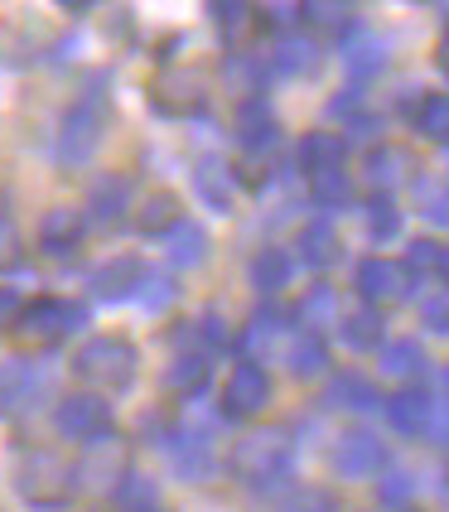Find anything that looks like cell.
<instances>
[{
    "label": "cell",
    "mask_w": 449,
    "mask_h": 512,
    "mask_svg": "<svg viewBox=\"0 0 449 512\" xmlns=\"http://www.w3.org/2000/svg\"><path fill=\"white\" fill-rule=\"evenodd\" d=\"M227 469H232L237 484H247L252 493H276L281 484H290V469H295V435L285 426L247 430L227 450Z\"/></svg>",
    "instance_id": "6da1fadb"
},
{
    "label": "cell",
    "mask_w": 449,
    "mask_h": 512,
    "mask_svg": "<svg viewBox=\"0 0 449 512\" xmlns=\"http://www.w3.org/2000/svg\"><path fill=\"white\" fill-rule=\"evenodd\" d=\"M107 78H92V83L73 97V107L63 112V126H58V141H54V160L63 170H83L87 160L97 155L102 145V131H107Z\"/></svg>",
    "instance_id": "7a4b0ae2"
},
{
    "label": "cell",
    "mask_w": 449,
    "mask_h": 512,
    "mask_svg": "<svg viewBox=\"0 0 449 512\" xmlns=\"http://www.w3.org/2000/svg\"><path fill=\"white\" fill-rule=\"evenodd\" d=\"M73 377L83 382V392H126L136 377V343L121 334H97L73 353Z\"/></svg>",
    "instance_id": "3957f363"
},
{
    "label": "cell",
    "mask_w": 449,
    "mask_h": 512,
    "mask_svg": "<svg viewBox=\"0 0 449 512\" xmlns=\"http://www.w3.org/2000/svg\"><path fill=\"white\" fill-rule=\"evenodd\" d=\"M382 411H387V426L396 435H406V440H425V445H445V401L435 397V392H425V387H401L392 397L382 401Z\"/></svg>",
    "instance_id": "277c9868"
},
{
    "label": "cell",
    "mask_w": 449,
    "mask_h": 512,
    "mask_svg": "<svg viewBox=\"0 0 449 512\" xmlns=\"http://www.w3.org/2000/svg\"><path fill=\"white\" fill-rule=\"evenodd\" d=\"M15 488H20V498L34 503V508H63V503L78 493V464H68V459L54 455V450H34V455H25V464H20Z\"/></svg>",
    "instance_id": "5b68a950"
},
{
    "label": "cell",
    "mask_w": 449,
    "mask_h": 512,
    "mask_svg": "<svg viewBox=\"0 0 449 512\" xmlns=\"http://www.w3.org/2000/svg\"><path fill=\"white\" fill-rule=\"evenodd\" d=\"M15 329L25 339L58 343V339H68V334H78V329H87V305L83 300H63V295H39V300H29L25 310H20Z\"/></svg>",
    "instance_id": "8992f818"
},
{
    "label": "cell",
    "mask_w": 449,
    "mask_h": 512,
    "mask_svg": "<svg viewBox=\"0 0 449 512\" xmlns=\"http://www.w3.org/2000/svg\"><path fill=\"white\" fill-rule=\"evenodd\" d=\"M54 430L73 445H92V440L112 435V406L97 392H68L54 406Z\"/></svg>",
    "instance_id": "52a82bcc"
},
{
    "label": "cell",
    "mask_w": 449,
    "mask_h": 512,
    "mask_svg": "<svg viewBox=\"0 0 449 512\" xmlns=\"http://www.w3.org/2000/svg\"><path fill=\"white\" fill-rule=\"evenodd\" d=\"M353 285H358V295L367 300V310H387L396 300H406L416 281L406 276V266L392 261V256H363L358 271H353Z\"/></svg>",
    "instance_id": "ba28073f"
},
{
    "label": "cell",
    "mask_w": 449,
    "mask_h": 512,
    "mask_svg": "<svg viewBox=\"0 0 449 512\" xmlns=\"http://www.w3.org/2000/svg\"><path fill=\"white\" fill-rule=\"evenodd\" d=\"M266 406H271V372L256 363H237L223 382V411L247 421V416H261Z\"/></svg>",
    "instance_id": "9c48e42d"
},
{
    "label": "cell",
    "mask_w": 449,
    "mask_h": 512,
    "mask_svg": "<svg viewBox=\"0 0 449 512\" xmlns=\"http://www.w3.org/2000/svg\"><path fill=\"white\" fill-rule=\"evenodd\" d=\"M334 469L343 479H377L387 469V445L372 430H343L334 445Z\"/></svg>",
    "instance_id": "30bf717a"
},
{
    "label": "cell",
    "mask_w": 449,
    "mask_h": 512,
    "mask_svg": "<svg viewBox=\"0 0 449 512\" xmlns=\"http://www.w3.org/2000/svg\"><path fill=\"white\" fill-rule=\"evenodd\" d=\"M145 271H150V266H145L136 252H116L112 261H102V266L92 271V295L107 300V305H121V300L141 295Z\"/></svg>",
    "instance_id": "8fae6325"
},
{
    "label": "cell",
    "mask_w": 449,
    "mask_h": 512,
    "mask_svg": "<svg viewBox=\"0 0 449 512\" xmlns=\"http://www.w3.org/2000/svg\"><path fill=\"white\" fill-rule=\"evenodd\" d=\"M194 194L213 213H232L237 208V165H227L223 155H203L194 165Z\"/></svg>",
    "instance_id": "7c38bea8"
},
{
    "label": "cell",
    "mask_w": 449,
    "mask_h": 512,
    "mask_svg": "<svg viewBox=\"0 0 449 512\" xmlns=\"http://www.w3.org/2000/svg\"><path fill=\"white\" fill-rule=\"evenodd\" d=\"M39 387H44V372L34 358H10V363H0V416H20L34 406L39 397Z\"/></svg>",
    "instance_id": "4fadbf2b"
},
{
    "label": "cell",
    "mask_w": 449,
    "mask_h": 512,
    "mask_svg": "<svg viewBox=\"0 0 449 512\" xmlns=\"http://www.w3.org/2000/svg\"><path fill=\"white\" fill-rule=\"evenodd\" d=\"M285 324H290V310L276 305V300H261V305L252 310V319H247V329H242V339H237V348L247 353L242 363H252V358H261V353H271L276 339L285 334Z\"/></svg>",
    "instance_id": "5bb4252c"
},
{
    "label": "cell",
    "mask_w": 449,
    "mask_h": 512,
    "mask_svg": "<svg viewBox=\"0 0 449 512\" xmlns=\"http://www.w3.org/2000/svg\"><path fill=\"white\" fill-rule=\"evenodd\" d=\"M324 63V49H319V39L305 34V29H285L276 34V49H271V68L285 73V78H305Z\"/></svg>",
    "instance_id": "9a60e30c"
},
{
    "label": "cell",
    "mask_w": 449,
    "mask_h": 512,
    "mask_svg": "<svg viewBox=\"0 0 449 512\" xmlns=\"http://www.w3.org/2000/svg\"><path fill=\"white\" fill-rule=\"evenodd\" d=\"M83 213L78 208H49L44 218H39V252L44 256H73L83 247Z\"/></svg>",
    "instance_id": "2e32d148"
},
{
    "label": "cell",
    "mask_w": 449,
    "mask_h": 512,
    "mask_svg": "<svg viewBox=\"0 0 449 512\" xmlns=\"http://www.w3.org/2000/svg\"><path fill=\"white\" fill-rule=\"evenodd\" d=\"M324 401H329L334 411H377V406H382V392L372 387V377L343 368V372H329Z\"/></svg>",
    "instance_id": "e0dca14e"
},
{
    "label": "cell",
    "mask_w": 449,
    "mask_h": 512,
    "mask_svg": "<svg viewBox=\"0 0 449 512\" xmlns=\"http://www.w3.org/2000/svg\"><path fill=\"white\" fill-rule=\"evenodd\" d=\"M247 281L261 300H271V295H281L285 285L295 281V261L285 247H261V252L247 261Z\"/></svg>",
    "instance_id": "ac0fdd59"
},
{
    "label": "cell",
    "mask_w": 449,
    "mask_h": 512,
    "mask_svg": "<svg viewBox=\"0 0 449 512\" xmlns=\"http://www.w3.org/2000/svg\"><path fill=\"white\" fill-rule=\"evenodd\" d=\"M169 459H174L179 479H208L213 474V440L203 430H174Z\"/></svg>",
    "instance_id": "d6986e66"
},
{
    "label": "cell",
    "mask_w": 449,
    "mask_h": 512,
    "mask_svg": "<svg viewBox=\"0 0 449 512\" xmlns=\"http://www.w3.org/2000/svg\"><path fill=\"white\" fill-rule=\"evenodd\" d=\"M338 339L353 353H377L387 343V319H382V310H367V305L338 314Z\"/></svg>",
    "instance_id": "ffe728a7"
},
{
    "label": "cell",
    "mask_w": 449,
    "mask_h": 512,
    "mask_svg": "<svg viewBox=\"0 0 449 512\" xmlns=\"http://www.w3.org/2000/svg\"><path fill=\"white\" fill-rule=\"evenodd\" d=\"M208 382H213V358L208 353H179L165 372V392L179 401H194Z\"/></svg>",
    "instance_id": "44dd1931"
},
{
    "label": "cell",
    "mask_w": 449,
    "mask_h": 512,
    "mask_svg": "<svg viewBox=\"0 0 449 512\" xmlns=\"http://www.w3.org/2000/svg\"><path fill=\"white\" fill-rule=\"evenodd\" d=\"M305 184H309V199L319 203L324 213H338V208H353L358 203V184H353V174L343 170V165L305 174Z\"/></svg>",
    "instance_id": "7402d4cb"
},
{
    "label": "cell",
    "mask_w": 449,
    "mask_h": 512,
    "mask_svg": "<svg viewBox=\"0 0 449 512\" xmlns=\"http://www.w3.org/2000/svg\"><path fill=\"white\" fill-rule=\"evenodd\" d=\"M131 208V179L126 174H102L92 189H87V213L97 223H121Z\"/></svg>",
    "instance_id": "603a6c76"
},
{
    "label": "cell",
    "mask_w": 449,
    "mask_h": 512,
    "mask_svg": "<svg viewBox=\"0 0 449 512\" xmlns=\"http://www.w3.org/2000/svg\"><path fill=\"white\" fill-rule=\"evenodd\" d=\"M338 54H343L348 68H353V78H358V83L377 78V73L387 68V49H382V39H377V34H367V29H348Z\"/></svg>",
    "instance_id": "cb8c5ba5"
},
{
    "label": "cell",
    "mask_w": 449,
    "mask_h": 512,
    "mask_svg": "<svg viewBox=\"0 0 449 512\" xmlns=\"http://www.w3.org/2000/svg\"><path fill=\"white\" fill-rule=\"evenodd\" d=\"M295 242H300L295 252H300V261H305L309 271H329L338 256H343V242H338L334 223H324V218H319V223H305Z\"/></svg>",
    "instance_id": "d4e9b609"
},
{
    "label": "cell",
    "mask_w": 449,
    "mask_h": 512,
    "mask_svg": "<svg viewBox=\"0 0 449 512\" xmlns=\"http://www.w3.org/2000/svg\"><path fill=\"white\" fill-rule=\"evenodd\" d=\"M406 165H411V155H406V150H396V145H372V150H367V165H363L367 189H377V194H392L396 184L411 174Z\"/></svg>",
    "instance_id": "484cf974"
},
{
    "label": "cell",
    "mask_w": 449,
    "mask_h": 512,
    "mask_svg": "<svg viewBox=\"0 0 449 512\" xmlns=\"http://www.w3.org/2000/svg\"><path fill=\"white\" fill-rule=\"evenodd\" d=\"M377 353H382V377H396V382L425 377L430 368V353L421 348V339H387Z\"/></svg>",
    "instance_id": "4316f807"
},
{
    "label": "cell",
    "mask_w": 449,
    "mask_h": 512,
    "mask_svg": "<svg viewBox=\"0 0 449 512\" xmlns=\"http://www.w3.org/2000/svg\"><path fill=\"white\" fill-rule=\"evenodd\" d=\"M300 170L314 174V170H334L348 160V136H338V131H309L305 141H300Z\"/></svg>",
    "instance_id": "83f0119b"
},
{
    "label": "cell",
    "mask_w": 449,
    "mask_h": 512,
    "mask_svg": "<svg viewBox=\"0 0 449 512\" xmlns=\"http://www.w3.org/2000/svg\"><path fill=\"white\" fill-rule=\"evenodd\" d=\"M406 276L416 281H445L449 276V252H445V242L440 237H416V242H406Z\"/></svg>",
    "instance_id": "f1b7e54d"
},
{
    "label": "cell",
    "mask_w": 449,
    "mask_h": 512,
    "mask_svg": "<svg viewBox=\"0 0 449 512\" xmlns=\"http://www.w3.org/2000/svg\"><path fill=\"white\" fill-rule=\"evenodd\" d=\"M165 252H169V261H174L179 271L203 266V256H208V232L198 228V223H189V218H179V223L165 232Z\"/></svg>",
    "instance_id": "f546056e"
},
{
    "label": "cell",
    "mask_w": 449,
    "mask_h": 512,
    "mask_svg": "<svg viewBox=\"0 0 449 512\" xmlns=\"http://www.w3.org/2000/svg\"><path fill=\"white\" fill-rule=\"evenodd\" d=\"M237 141L247 150H261V145L276 141V116L266 107V97H252V102L237 107Z\"/></svg>",
    "instance_id": "4dcf8cb0"
},
{
    "label": "cell",
    "mask_w": 449,
    "mask_h": 512,
    "mask_svg": "<svg viewBox=\"0 0 449 512\" xmlns=\"http://www.w3.org/2000/svg\"><path fill=\"white\" fill-rule=\"evenodd\" d=\"M285 358H290V372L295 377H324L329 372V343H324V334H300V339H290V348H285Z\"/></svg>",
    "instance_id": "1f68e13d"
},
{
    "label": "cell",
    "mask_w": 449,
    "mask_h": 512,
    "mask_svg": "<svg viewBox=\"0 0 449 512\" xmlns=\"http://www.w3.org/2000/svg\"><path fill=\"white\" fill-rule=\"evenodd\" d=\"M338 295H334V285H309L305 290V300L295 305V319H305V334H319L324 324H338Z\"/></svg>",
    "instance_id": "d6a6232c"
},
{
    "label": "cell",
    "mask_w": 449,
    "mask_h": 512,
    "mask_svg": "<svg viewBox=\"0 0 449 512\" xmlns=\"http://www.w3.org/2000/svg\"><path fill=\"white\" fill-rule=\"evenodd\" d=\"M223 78H227V87L247 92V102H252V97H261V87H266V63L256 54H232L223 63Z\"/></svg>",
    "instance_id": "836d02e7"
},
{
    "label": "cell",
    "mask_w": 449,
    "mask_h": 512,
    "mask_svg": "<svg viewBox=\"0 0 449 512\" xmlns=\"http://www.w3.org/2000/svg\"><path fill=\"white\" fill-rule=\"evenodd\" d=\"M179 218H184V213H179V199H174V194H150V199H141V213H136L141 232H150V237H165Z\"/></svg>",
    "instance_id": "e575fe53"
},
{
    "label": "cell",
    "mask_w": 449,
    "mask_h": 512,
    "mask_svg": "<svg viewBox=\"0 0 449 512\" xmlns=\"http://www.w3.org/2000/svg\"><path fill=\"white\" fill-rule=\"evenodd\" d=\"M416 131H421L425 141L445 145L449 136V97L445 92H425L421 107H416Z\"/></svg>",
    "instance_id": "d590c367"
},
{
    "label": "cell",
    "mask_w": 449,
    "mask_h": 512,
    "mask_svg": "<svg viewBox=\"0 0 449 512\" xmlns=\"http://www.w3.org/2000/svg\"><path fill=\"white\" fill-rule=\"evenodd\" d=\"M363 213H367V232H372L377 242H392L396 232H401V208H396L392 194H372Z\"/></svg>",
    "instance_id": "8d00e7d4"
},
{
    "label": "cell",
    "mask_w": 449,
    "mask_h": 512,
    "mask_svg": "<svg viewBox=\"0 0 449 512\" xmlns=\"http://www.w3.org/2000/svg\"><path fill=\"white\" fill-rule=\"evenodd\" d=\"M353 5H338V0H309V5H300V25H319V29H348V15Z\"/></svg>",
    "instance_id": "74e56055"
},
{
    "label": "cell",
    "mask_w": 449,
    "mask_h": 512,
    "mask_svg": "<svg viewBox=\"0 0 449 512\" xmlns=\"http://www.w3.org/2000/svg\"><path fill=\"white\" fill-rule=\"evenodd\" d=\"M421 324H425V334H449V300L440 285L421 300Z\"/></svg>",
    "instance_id": "f35d334b"
},
{
    "label": "cell",
    "mask_w": 449,
    "mask_h": 512,
    "mask_svg": "<svg viewBox=\"0 0 449 512\" xmlns=\"http://www.w3.org/2000/svg\"><path fill=\"white\" fill-rule=\"evenodd\" d=\"M285 512H338V498L329 488H300V493L285 503Z\"/></svg>",
    "instance_id": "ab89813d"
},
{
    "label": "cell",
    "mask_w": 449,
    "mask_h": 512,
    "mask_svg": "<svg viewBox=\"0 0 449 512\" xmlns=\"http://www.w3.org/2000/svg\"><path fill=\"white\" fill-rule=\"evenodd\" d=\"M416 189H425V218H430V223H445L449 218V208H445V184H440V179H416Z\"/></svg>",
    "instance_id": "60d3db41"
},
{
    "label": "cell",
    "mask_w": 449,
    "mask_h": 512,
    "mask_svg": "<svg viewBox=\"0 0 449 512\" xmlns=\"http://www.w3.org/2000/svg\"><path fill=\"white\" fill-rule=\"evenodd\" d=\"M208 10H213V20L223 29H242L252 20V5H242V0H218V5H208Z\"/></svg>",
    "instance_id": "b9f144b4"
},
{
    "label": "cell",
    "mask_w": 449,
    "mask_h": 512,
    "mask_svg": "<svg viewBox=\"0 0 449 512\" xmlns=\"http://www.w3.org/2000/svg\"><path fill=\"white\" fill-rule=\"evenodd\" d=\"M261 25H271L276 34L300 29V5H261Z\"/></svg>",
    "instance_id": "7bdbcfd3"
},
{
    "label": "cell",
    "mask_w": 449,
    "mask_h": 512,
    "mask_svg": "<svg viewBox=\"0 0 449 512\" xmlns=\"http://www.w3.org/2000/svg\"><path fill=\"white\" fill-rule=\"evenodd\" d=\"M20 310H25V300L15 295V285H0V329H5V324H15Z\"/></svg>",
    "instance_id": "ee69618b"
},
{
    "label": "cell",
    "mask_w": 449,
    "mask_h": 512,
    "mask_svg": "<svg viewBox=\"0 0 449 512\" xmlns=\"http://www.w3.org/2000/svg\"><path fill=\"white\" fill-rule=\"evenodd\" d=\"M15 256H20V232H15L10 218H0V266H5V261H15Z\"/></svg>",
    "instance_id": "f6af8a7d"
},
{
    "label": "cell",
    "mask_w": 449,
    "mask_h": 512,
    "mask_svg": "<svg viewBox=\"0 0 449 512\" xmlns=\"http://www.w3.org/2000/svg\"><path fill=\"white\" fill-rule=\"evenodd\" d=\"M411 488H416V479H411V474H396V479H387V474H382V498H387V503H401Z\"/></svg>",
    "instance_id": "bcb514c9"
},
{
    "label": "cell",
    "mask_w": 449,
    "mask_h": 512,
    "mask_svg": "<svg viewBox=\"0 0 449 512\" xmlns=\"http://www.w3.org/2000/svg\"><path fill=\"white\" fill-rule=\"evenodd\" d=\"M63 10H68V15H87V10H92V0H68Z\"/></svg>",
    "instance_id": "7dc6e473"
},
{
    "label": "cell",
    "mask_w": 449,
    "mask_h": 512,
    "mask_svg": "<svg viewBox=\"0 0 449 512\" xmlns=\"http://www.w3.org/2000/svg\"><path fill=\"white\" fill-rule=\"evenodd\" d=\"M121 512H165L160 503H150V508H121Z\"/></svg>",
    "instance_id": "c3c4849f"
},
{
    "label": "cell",
    "mask_w": 449,
    "mask_h": 512,
    "mask_svg": "<svg viewBox=\"0 0 449 512\" xmlns=\"http://www.w3.org/2000/svg\"><path fill=\"white\" fill-rule=\"evenodd\" d=\"M396 512H421V508H396Z\"/></svg>",
    "instance_id": "681fc988"
}]
</instances>
